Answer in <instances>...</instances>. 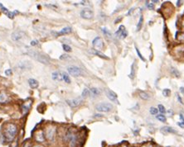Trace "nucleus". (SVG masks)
<instances>
[{"instance_id":"nucleus-40","label":"nucleus","mask_w":184,"mask_h":147,"mask_svg":"<svg viewBox=\"0 0 184 147\" xmlns=\"http://www.w3.org/2000/svg\"><path fill=\"white\" fill-rule=\"evenodd\" d=\"M68 58H70V56H69L68 55H66V54L62 55V56H60V59H61V60H65V59H68Z\"/></svg>"},{"instance_id":"nucleus-45","label":"nucleus","mask_w":184,"mask_h":147,"mask_svg":"<svg viewBox=\"0 0 184 147\" xmlns=\"http://www.w3.org/2000/svg\"><path fill=\"white\" fill-rule=\"evenodd\" d=\"M178 125L179 126H181V127H184V119H183V121H182V123H178Z\"/></svg>"},{"instance_id":"nucleus-43","label":"nucleus","mask_w":184,"mask_h":147,"mask_svg":"<svg viewBox=\"0 0 184 147\" xmlns=\"http://www.w3.org/2000/svg\"><path fill=\"white\" fill-rule=\"evenodd\" d=\"M22 147H30V143L29 142H25V143H23V145L22 146Z\"/></svg>"},{"instance_id":"nucleus-33","label":"nucleus","mask_w":184,"mask_h":147,"mask_svg":"<svg viewBox=\"0 0 184 147\" xmlns=\"http://www.w3.org/2000/svg\"><path fill=\"white\" fill-rule=\"evenodd\" d=\"M158 110H159V112H161V114H163V113H165L166 112L165 108H164V106L162 105V104H159V106H158Z\"/></svg>"},{"instance_id":"nucleus-8","label":"nucleus","mask_w":184,"mask_h":147,"mask_svg":"<svg viewBox=\"0 0 184 147\" xmlns=\"http://www.w3.org/2000/svg\"><path fill=\"white\" fill-rule=\"evenodd\" d=\"M105 95L112 102H118V96L117 94L114 93V91H112L109 89H105Z\"/></svg>"},{"instance_id":"nucleus-30","label":"nucleus","mask_w":184,"mask_h":147,"mask_svg":"<svg viewBox=\"0 0 184 147\" xmlns=\"http://www.w3.org/2000/svg\"><path fill=\"white\" fill-rule=\"evenodd\" d=\"M31 105H32V104H29V105H28V102H24V103L22 105V108H23V110H24V112H27V111H28V110H29L30 107H31Z\"/></svg>"},{"instance_id":"nucleus-29","label":"nucleus","mask_w":184,"mask_h":147,"mask_svg":"<svg viewBox=\"0 0 184 147\" xmlns=\"http://www.w3.org/2000/svg\"><path fill=\"white\" fill-rule=\"evenodd\" d=\"M90 89H85L83 90L82 92V94H81V97H82L83 98H87L88 96H90Z\"/></svg>"},{"instance_id":"nucleus-9","label":"nucleus","mask_w":184,"mask_h":147,"mask_svg":"<svg viewBox=\"0 0 184 147\" xmlns=\"http://www.w3.org/2000/svg\"><path fill=\"white\" fill-rule=\"evenodd\" d=\"M24 33L23 32H20V31H16V32H13L12 36H11V38L13 40V41L15 42H18V41H21L23 37H24Z\"/></svg>"},{"instance_id":"nucleus-44","label":"nucleus","mask_w":184,"mask_h":147,"mask_svg":"<svg viewBox=\"0 0 184 147\" xmlns=\"http://www.w3.org/2000/svg\"><path fill=\"white\" fill-rule=\"evenodd\" d=\"M141 147H153V146L151 144H145V145H144L143 146Z\"/></svg>"},{"instance_id":"nucleus-15","label":"nucleus","mask_w":184,"mask_h":147,"mask_svg":"<svg viewBox=\"0 0 184 147\" xmlns=\"http://www.w3.org/2000/svg\"><path fill=\"white\" fill-rule=\"evenodd\" d=\"M72 31V28L70 26H66L62 28L60 32H58L57 33H56V37H59V36H62V35H66V34H69Z\"/></svg>"},{"instance_id":"nucleus-41","label":"nucleus","mask_w":184,"mask_h":147,"mask_svg":"<svg viewBox=\"0 0 184 147\" xmlns=\"http://www.w3.org/2000/svg\"><path fill=\"white\" fill-rule=\"evenodd\" d=\"M38 45V40H32L31 41V45L34 46V45Z\"/></svg>"},{"instance_id":"nucleus-6","label":"nucleus","mask_w":184,"mask_h":147,"mask_svg":"<svg viewBox=\"0 0 184 147\" xmlns=\"http://www.w3.org/2000/svg\"><path fill=\"white\" fill-rule=\"evenodd\" d=\"M81 17L84 19H91L94 17V12L88 7L83 8L81 11Z\"/></svg>"},{"instance_id":"nucleus-47","label":"nucleus","mask_w":184,"mask_h":147,"mask_svg":"<svg viewBox=\"0 0 184 147\" xmlns=\"http://www.w3.org/2000/svg\"><path fill=\"white\" fill-rule=\"evenodd\" d=\"M180 91H181L182 93H184V88L183 87H181V88H180Z\"/></svg>"},{"instance_id":"nucleus-34","label":"nucleus","mask_w":184,"mask_h":147,"mask_svg":"<svg viewBox=\"0 0 184 147\" xmlns=\"http://www.w3.org/2000/svg\"><path fill=\"white\" fill-rule=\"evenodd\" d=\"M101 30H102V32H103V33H104L106 37H111L110 32H109V30L106 28V27H102Z\"/></svg>"},{"instance_id":"nucleus-13","label":"nucleus","mask_w":184,"mask_h":147,"mask_svg":"<svg viewBox=\"0 0 184 147\" xmlns=\"http://www.w3.org/2000/svg\"><path fill=\"white\" fill-rule=\"evenodd\" d=\"M51 79L55 81H63V76L62 72L60 71H55L51 74Z\"/></svg>"},{"instance_id":"nucleus-1","label":"nucleus","mask_w":184,"mask_h":147,"mask_svg":"<svg viewBox=\"0 0 184 147\" xmlns=\"http://www.w3.org/2000/svg\"><path fill=\"white\" fill-rule=\"evenodd\" d=\"M18 134V126L14 123H7L3 127L2 132V138L3 141L6 143H10L13 141L16 135Z\"/></svg>"},{"instance_id":"nucleus-19","label":"nucleus","mask_w":184,"mask_h":147,"mask_svg":"<svg viewBox=\"0 0 184 147\" xmlns=\"http://www.w3.org/2000/svg\"><path fill=\"white\" fill-rule=\"evenodd\" d=\"M90 96H91L92 98H95L101 94V90L97 88H91L90 89Z\"/></svg>"},{"instance_id":"nucleus-10","label":"nucleus","mask_w":184,"mask_h":147,"mask_svg":"<svg viewBox=\"0 0 184 147\" xmlns=\"http://www.w3.org/2000/svg\"><path fill=\"white\" fill-rule=\"evenodd\" d=\"M66 102L70 108H76L82 102V98H73V99H68V100H66Z\"/></svg>"},{"instance_id":"nucleus-22","label":"nucleus","mask_w":184,"mask_h":147,"mask_svg":"<svg viewBox=\"0 0 184 147\" xmlns=\"http://www.w3.org/2000/svg\"><path fill=\"white\" fill-rule=\"evenodd\" d=\"M28 64H31L30 63H28L27 61H23V62H20L18 64L19 69L21 70H27L29 68H32V67H29Z\"/></svg>"},{"instance_id":"nucleus-27","label":"nucleus","mask_w":184,"mask_h":147,"mask_svg":"<svg viewBox=\"0 0 184 147\" xmlns=\"http://www.w3.org/2000/svg\"><path fill=\"white\" fill-rule=\"evenodd\" d=\"M156 118L159 120V122H167V117H166L165 115H163V114H158V115H156Z\"/></svg>"},{"instance_id":"nucleus-31","label":"nucleus","mask_w":184,"mask_h":147,"mask_svg":"<svg viewBox=\"0 0 184 147\" xmlns=\"http://www.w3.org/2000/svg\"><path fill=\"white\" fill-rule=\"evenodd\" d=\"M149 112L151 113V115H157L158 112H159V110H158V108H154V107H151L149 108Z\"/></svg>"},{"instance_id":"nucleus-36","label":"nucleus","mask_w":184,"mask_h":147,"mask_svg":"<svg viewBox=\"0 0 184 147\" xmlns=\"http://www.w3.org/2000/svg\"><path fill=\"white\" fill-rule=\"evenodd\" d=\"M62 48H63L64 51H66V52H70V51H72V50H71V47H70V45H66V44H63V45H62Z\"/></svg>"},{"instance_id":"nucleus-39","label":"nucleus","mask_w":184,"mask_h":147,"mask_svg":"<svg viewBox=\"0 0 184 147\" xmlns=\"http://www.w3.org/2000/svg\"><path fill=\"white\" fill-rule=\"evenodd\" d=\"M12 74H13V71H12V70H10V69L5 70V75H12Z\"/></svg>"},{"instance_id":"nucleus-7","label":"nucleus","mask_w":184,"mask_h":147,"mask_svg":"<svg viewBox=\"0 0 184 147\" xmlns=\"http://www.w3.org/2000/svg\"><path fill=\"white\" fill-rule=\"evenodd\" d=\"M92 45H93V47L95 48V50L101 51L104 47V42H103V40H102L101 37H95L92 41Z\"/></svg>"},{"instance_id":"nucleus-48","label":"nucleus","mask_w":184,"mask_h":147,"mask_svg":"<svg viewBox=\"0 0 184 147\" xmlns=\"http://www.w3.org/2000/svg\"><path fill=\"white\" fill-rule=\"evenodd\" d=\"M33 147H44L43 146H42V145H36V146H34Z\"/></svg>"},{"instance_id":"nucleus-49","label":"nucleus","mask_w":184,"mask_h":147,"mask_svg":"<svg viewBox=\"0 0 184 147\" xmlns=\"http://www.w3.org/2000/svg\"><path fill=\"white\" fill-rule=\"evenodd\" d=\"M121 147H127L126 146H121Z\"/></svg>"},{"instance_id":"nucleus-38","label":"nucleus","mask_w":184,"mask_h":147,"mask_svg":"<svg viewBox=\"0 0 184 147\" xmlns=\"http://www.w3.org/2000/svg\"><path fill=\"white\" fill-rule=\"evenodd\" d=\"M147 7H148V9H153L154 8V5L152 3H148V2H147Z\"/></svg>"},{"instance_id":"nucleus-17","label":"nucleus","mask_w":184,"mask_h":147,"mask_svg":"<svg viewBox=\"0 0 184 147\" xmlns=\"http://www.w3.org/2000/svg\"><path fill=\"white\" fill-rule=\"evenodd\" d=\"M27 82H28V84H29L30 88L33 89H38V86H39V82H38L37 79H29Z\"/></svg>"},{"instance_id":"nucleus-26","label":"nucleus","mask_w":184,"mask_h":147,"mask_svg":"<svg viewBox=\"0 0 184 147\" xmlns=\"http://www.w3.org/2000/svg\"><path fill=\"white\" fill-rule=\"evenodd\" d=\"M62 76H63V81H65L66 83H71V80H70V76L68 75V74L65 73V72H62Z\"/></svg>"},{"instance_id":"nucleus-12","label":"nucleus","mask_w":184,"mask_h":147,"mask_svg":"<svg viewBox=\"0 0 184 147\" xmlns=\"http://www.w3.org/2000/svg\"><path fill=\"white\" fill-rule=\"evenodd\" d=\"M0 7H1V10H2V12L3 13H5L7 16H8V18H11V19H13V18H14V16L17 14V13H18V11H14V12H10L8 8H6L5 7L3 6V4H1L0 3Z\"/></svg>"},{"instance_id":"nucleus-50","label":"nucleus","mask_w":184,"mask_h":147,"mask_svg":"<svg viewBox=\"0 0 184 147\" xmlns=\"http://www.w3.org/2000/svg\"><path fill=\"white\" fill-rule=\"evenodd\" d=\"M183 26H184V22H183Z\"/></svg>"},{"instance_id":"nucleus-23","label":"nucleus","mask_w":184,"mask_h":147,"mask_svg":"<svg viewBox=\"0 0 184 147\" xmlns=\"http://www.w3.org/2000/svg\"><path fill=\"white\" fill-rule=\"evenodd\" d=\"M8 97L7 95L5 93L1 92L0 93V103H5L8 102Z\"/></svg>"},{"instance_id":"nucleus-35","label":"nucleus","mask_w":184,"mask_h":147,"mask_svg":"<svg viewBox=\"0 0 184 147\" xmlns=\"http://www.w3.org/2000/svg\"><path fill=\"white\" fill-rule=\"evenodd\" d=\"M135 50H136V52H137V54H138L139 57L140 58V60H143V61H146L145 58H144V56H142V54L140 53V50H139V48H138L137 46H135Z\"/></svg>"},{"instance_id":"nucleus-37","label":"nucleus","mask_w":184,"mask_h":147,"mask_svg":"<svg viewBox=\"0 0 184 147\" xmlns=\"http://www.w3.org/2000/svg\"><path fill=\"white\" fill-rule=\"evenodd\" d=\"M171 73L174 75V76L176 77H179L180 76V74H179V72H178L176 69H174V68H172L171 69Z\"/></svg>"},{"instance_id":"nucleus-46","label":"nucleus","mask_w":184,"mask_h":147,"mask_svg":"<svg viewBox=\"0 0 184 147\" xmlns=\"http://www.w3.org/2000/svg\"><path fill=\"white\" fill-rule=\"evenodd\" d=\"M182 4V1H178L177 2V6H180Z\"/></svg>"},{"instance_id":"nucleus-28","label":"nucleus","mask_w":184,"mask_h":147,"mask_svg":"<svg viewBox=\"0 0 184 147\" xmlns=\"http://www.w3.org/2000/svg\"><path fill=\"white\" fill-rule=\"evenodd\" d=\"M143 22H144V18H143V15H141L140 20H139V22H138V25H137V31H140V29L142 28V26H143Z\"/></svg>"},{"instance_id":"nucleus-24","label":"nucleus","mask_w":184,"mask_h":147,"mask_svg":"<svg viewBox=\"0 0 184 147\" xmlns=\"http://www.w3.org/2000/svg\"><path fill=\"white\" fill-rule=\"evenodd\" d=\"M140 97L142 98V99H144V100H148V99H149V98H150V95H149L148 93L144 92V91H140Z\"/></svg>"},{"instance_id":"nucleus-11","label":"nucleus","mask_w":184,"mask_h":147,"mask_svg":"<svg viewBox=\"0 0 184 147\" xmlns=\"http://www.w3.org/2000/svg\"><path fill=\"white\" fill-rule=\"evenodd\" d=\"M34 139H35V141L38 142V143H42V142H44L45 140H46V138H45V135L43 133V131H42V130H40V131H38L35 135H34Z\"/></svg>"},{"instance_id":"nucleus-2","label":"nucleus","mask_w":184,"mask_h":147,"mask_svg":"<svg viewBox=\"0 0 184 147\" xmlns=\"http://www.w3.org/2000/svg\"><path fill=\"white\" fill-rule=\"evenodd\" d=\"M27 54L30 57L34 59L35 60H37L38 62L42 63L43 64H49L51 63V59L48 56L42 54L41 52L38 51H34V50H29L27 51Z\"/></svg>"},{"instance_id":"nucleus-4","label":"nucleus","mask_w":184,"mask_h":147,"mask_svg":"<svg viewBox=\"0 0 184 147\" xmlns=\"http://www.w3.org/2000/svg\"><path fill=\"white\" fill-rule=\"evenodd\" d=\"M67 71L68 73L70 74V75L74 77H79L81 76L83 74L82 70L77 66H75V65H70V66H68L67 67Z\"/></svg>"},{"instance_id":"nucleus-20","label":"nucleus","mask_w":184,"mask_h":147,"mask_svg":"<svg viewBox=\"0 0 184 147\" xmlns=\"http://www.w3.org/2000/svg\"><path fill=\"white\" fill-rule=\"evenodd\" d=\"M75 134V131L72 128H70L68 129V131H66V135H65V141H70V140L71 139V137L73 136V135Z\"/></svg>"},{"instance_id":"nucleus-18","label":"nucleus","mask_w":184,"mask_h":147,"mask_svg":"<svg viewBox=\"0 0 184 147\" xmlns=\"http://www.w3.org/2000/svg\"><path fill=\"white\" fill-rule=\"evenodd\" d=\"M77 142H78V134L75 133V134L73 135V136L71 137L70 141H69V146L76 147Z\"/></svg>"},{"instance_id":"nucleus-16","label":"nucleus","mask_w":184,"mask_h":147,"mask_svg":"<svg viewBox=\"0 0 184 147\" xmlns=\"http://www.w3.org/2000/svg\"><path fill=\"white\" fill-rule=\"evenodd\" d=\"M161 131L163 133H171V134H177L178 131L176 130H174L172 127H162L161 129Z\"/></svg>"},{"instance_id":"nucleus-21","label":"nucleus","mask_w":184,"mask_h":147,"mask_svg":"<svg viewBox=\"0 0 184 147\" xmlns=\"http://www.w3.org/2000/svg\"><path fill=\"white\" fill-rule=\"evenodd\" d=\"M91 52L95 55V56H98L99 57L101 58H103V59H106V60H109V57H107L105 54H103L101 51H97V50H95V49H93V50H91Z\"/></svg>"},{"instance_id":"nucleus-32","label":"nucleus","mask_w":184,"mask_h":147,"mask_svg":"<svg viewBox=\"0 0 184 147\" xmlns=\"http://www.w3.org/2000/svg\"><path fill=\"white\" fill-rule=\"evenodd\" d=\"M170 94H171V90L169 89H164L163 90V95L166 97V98L170 96Z\"/></svg>"},{"instance_id":"nucleus-42","label":"nucleus","mask_w":184,"mask_h":147,"mask_svg":"<svg viewBox=\"0 0 184 147\" xmlns=\"http://www.w3.org/2000/svg\"><path fill=\"white\" fill-rule=\"evenodd\" d=\"M176 95H177V99H178V102H180L181 104H183V99H182V98L180 97V95H179V94H178V93H177Z\"/></svg>"},{"instance_id":"nucleus-25","label":"nucleus","mask_w":184,"mask_h":147,"mask_svg":"<svg viewBox=\"0 0 184 147\" xmlns=\"http://www.w3.org/2000/svg\"><path fill=\"white\" fill-rule=\"evenodd\" d=\"M135 70H136V69H135V62H133L132 65H131V70H130L129 75L131 79H133L134 76H135Z\"/></svg>"},{"instance_id":"nucleus-5","label":"nucleus","mask_w":184,"mask_h":147,"mask_svg":"<svg viewBox=\"0 0 184 147\" xmlns=\"http://www.w3.org/2000/svg\"><path fill=\"white\" fill-rule=\"evenodd\" d=\"M114 36L119 39H124L127 37L128 36V32L125 28V26L124 25H120L118 31L115 32Z\"/></svg>"},{"instance_id":"nucleus-3","label":"nucleus","mask_w":184,"mask_h":147,"mask_svg":"<svg viewBox=\"0 0 184 147\" xmlns=\"http://www.w3.org/2000/svg\"><path fill=\"white\" fill-rule=\"evenodd\" d=\"M114 108V106L109 102H100L95 106L96 111L100 112H109Z\"/></svg>"},{"instance_id":"nucleus-14","label":"nucleus","mask_w":184,"mask_h":147,"mask_svg":"<svg viewBox=\"0 0 184 147\" xmlns=\"http://www.w3.org/2000/svg\"><path fill=\"white\" fill-rule=\"evenodd\" d=\"M55 133H56V129L54 127H49L47 131V137L48 140L52 141L55 137Z\"/></svg>"}]
</instances>
